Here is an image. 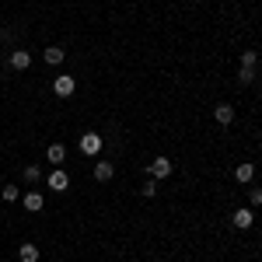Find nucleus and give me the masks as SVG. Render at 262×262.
Masks as SVG:
<instances>
[{"mask_svg": "<svg viewBox=\"0 0 262 262\" xmlns=\"http://www.w3.org/2000/svg\"><path fill=\"white\" fill-rule=\"evenodd\" d=\"M46 185L56 189V192H67V189H70V175H67L63 168H53V171L46 175Z\"/></svg>", "mask_w": 262, "mask_h": 262, "instance_id": "f257e3e1", "label": "nucleus"}, {"mask_svg": "<svg viewBox=\"0 0 262 262\" xmlns=\"http://www.w3.org/2000/svg\"><path fill=\"white\" fill-rule=\"evenodd\" d=\"M255 81V70L252 67H242V74H238V84H252Z\"/></svg>", "mask_w": 262, "mask_h": 262, "instance_id": "a211bd4d", "label": "nucleus"}, {"mask_svg": "<svg viewBox=\"0 0 262 262\" xmlns=\"http://www.w3.org/2000/svg\"><path fill=\"white\" fill-rule=\"evenodd\" d=\"M213 119L221 122V126H231V122H234V108H231V105H217V108H213Z\"/></svg>", "mask_w": 262, "mask_h": 262, "instance_id": "9d476101", "label": "nucleus"}, {"mask_svg": "<svg viewBox=\"0 0 262 262\" xmlns=\"http://www.w3.org/2000/svg\"><path fill=\"white\" fill-rule=\"evenodd\" d=\"M21 203H25V210H28V213H39L42 206H46V200H42V192H35V189H28V192L21 196Z\"/></svg>", "mask_w": 262, "mask_h": 262, "instance_id": "39448f33", "label": "nucleus"}, {"mask_svg": "<svg viewBox=\"0 0 262 262\" xmlns=\"http://www.w3.org/2000/svg\"><path fill=\"white\" fill-rule=\"evenodd\" d=\"M63 56H67V53H63L60 46H49V49L42 53V60L49 63V67H56V63H63Z\"/></svg>", "mask_w": 262, "mask_h": 262, "instance_id": "ddd939ff", "label": "nucleus"}, {"mask_svg": "<svg viewBox=\"0 0 262 262\" xmlns=\"http://www.w3.org/2000/svg\"><path fill=\"white\" fill-rule=\"evenodd\" d=\"M231 221H234V227L248 231V227H252V221H255V217H252V206H242V210H234V213H231Z\"/></svg>", "mask_w": 262, "mask_h": 262, "instance_id": "423d86ee", "label": "nucleus"}, {"mask_svg": "<svg viewBox=\"0 0 262 262\" xmlns=\"http://www.w3.org/2000/svg\"><path fill=\"white\" fill-rule=\"evenodd\" d=\"M18 259L21 262H39V245H21V248H18Z\"/></svg>", "mask_w": 262, "mask_h": 262, "instance_id": "f8f14e48", "label": "nucleus"}, {"mask_svg": "<svg viewBox=\"0 0 262 262\" xmlns=\"http://www.w3.org/2000/svg\"><path fill=\"white\" fill-rule=\"evenodd\" d=\"M25 182H28V185H35V182H42V171L35 168V164H28V168H25Z\"/></svg>", "mask_w": 262, "mask_h": 262, "instance_id": "dca6fc26", "label": "nucleus"}, {"mask_svg": "<svg viewBox=\"0 0 262 262\" xmlns=\"http://www.w3.org/2000/svg\"><path fill=\"white\" fill-rule=\"evenodd\" d=\"M154 192H158V179H147V182L140 185V196H143V200H150Z\"/></svg>", "mask_w": 262, "mask_h": 262, "instance_id": "2eb2a0df", "label": "nucleus"}, {"mask_svg": "<svg viewBox=\"0 0 262 262\" xmlns=\"http://www.w3.org/2000/svg\"><path fill=\"white\" fill-rule=\"evenodd\" d=\"M248 200H252V206H262V189H248Z\"/></svg>", "mask_w": 262, "mask_h": 262, "instance_id": "6ab92c4d", "label": "nucleus"}, {"mask_svg": "<svg viewBox=\"0 0 262 262\" xmlns=\"http://www.w3.org/2000/svg\"><path fill=\"white\" fill-rule=\"evenodd\" d=\"M112 175H116V164H112V161H98V164H95V179H98V182H108Z\"/></svg>", "mask_w": 262, "mask_h": 262, "instance_id": "9b49d317", "label": "nucleus"}, {"mask_svg": "<svg viewBox=\"0 0 262 262\" xmlns=\"http://www.w3.org/2000/svg\"><path fill=\"white\" fill-rule=\"evenodd\" d=\"M46 158H49V161L60 168V164L67 161V147H63V143H49V147H46Z\"/></svg>", "mask_w": 262, "mask_h": 262, "instance_id": "6e6552de", "label": "nucleus"}, {"mask_svg": "<svg viewBox=\"0 0 262 262\" xmlns=\"http://www.w3.org/2000/svg\"><path fill=\"white\" fill-rule=\"evenodd\" d=\"M0 196H4V203H14V200H21V189H18V185H4Z\"/></svg>", "mask_w": 262, "mask_h": 262, "instance_id": "4468645a", "label": "nucleus"}, {"mask_svg": "<svg viewBox=\"0 0 262 262\" xmlns=\"http://www.w3.org/2000/svg\"><path fill=\"white\" fill-rule=\"evenodd\" d=\"M234 179H238V182H245V185H248V182L255 179V164H252V161H242V164H238V168H234Z\"/></svg>", "mask_w": 262, "mask_h": 262, "instance_id": "1a4fd4ad", "label": "nucleus"}, {"mask_svg": "<svg viewBox=\"0 0 262 262\" xmlns=\"http://www.w3.org/2000/svg\"><path fill=\"white\" fill-rule=\"evenodd\" d=\"M259 84H262V74H259Z\"/></svg>", "mask_w": 262, "mask_h": 262, "instance_id": "aec40b11", "label": "nucleus"}, {"mask_svg": "<svg viewBox=\"0 0 262 262\" xmlns=\"http://www.w3.org/2000/svg\"><path fill=\"white\" fill-rule=\"evenodd\" d=\"M53 91H56V98H70V95L77 91V81H74V77H56V81H53Z\"/></svg>", "mask_w": 262, "mask_h": 262, "instance_id": "7ed1b4c3", "label": "nucleus"}, {"mask_svg": "<svg viewBox=\"0 0 262 262\" xmlns=\"http://www.w3.org/2000/svg\"><path fill=\"white\" fill-rule=\"evenodd\" d=\"M98 150H101V137H98V133H84V137H81V154L95 158Z\"/></svg>", "mask_w": 262, "mask_h": 262, "instance_id": "20e7f679", "label": "nucleus"}, {"mask_svg": "<svg viewBox=\"0 0 262 262\" xmlns=\"http://www.w3.org/2000/svg\"><path fill=\"white\" fill-rule=\"evenodd\" d=\"M11 67H14V70H28V67H32V53H28V49H14V53H11Z\"/></svg>", "mask_w": 262, "mask_h": 262, "instance_id": "0eeeda50", "label": "nucleus"}, {"mask_svg": "<svg viewBox=\"0 0 262 262\" xmlns=\"http://www.w3.org/2000/svg\"><path fill=\"white\" fill-rule=\"evenodd\" d=\"M171 171H175V164L168 161V158H154L150 161V179H168Z\"/></svg>", "mask_w": 262, "mask_h": 262, "instance_id": "f03ea898", "label": "nucleus"}, {"mask_svg": "<svg viewBox=\"0 0 262 262\" xmlns=\"http://www.w3.org/2000/svg\"><path fill=\"white\" fill-rule=\"evenodd\" d=\"M255 63H259L255 49H245V53H242V67H252V70H255Z\"/></svg>", "mask_w": 262, "mask_h": 262, "instance_id": "f3484780", "label": "nucleus"}]
</instances>
